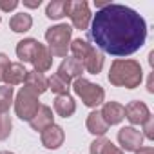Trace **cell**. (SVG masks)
<instances>
[{
	"instance_id": "cell-1",
	"label": "cell",
	"mask_w": 154,
	"mask_h": 154,
	"mask_svg": "<svg viewBox=\"0 0 154 154\" xmlns=\"http://www.w3.org/2000/svg\"><path fill=\"white\" fill-rule=\"evenodd\" d=\"M89 38L96 44V49L107 54L129 56L143 47L147 40V22L138 11L123 4L109 2L93 17Z\"/></svg>"
},
{
	"instance_id": "cell-2",
	"label": "cell",
	"mask_w": 154,
	"mask_h": 154,
	"mask_svg": "<svg viewBox=\"0 0 154 154\" xmlns=\"http://www.w3.org/2000/svg\"><path fill=\"white\" fill-rule=\"evenodd\" d=\"M143 80V71L140 62L136 60H123L118 58L112 62L111 71H109V82L116 87H125V89H134L141 84Z\"/></svg>"
},
{
	"instance_id": "cell-3",
	"label": "cell",
	"mask_w": 154,
	"mask_h": 154,
	"mask_svg": "<svg viewBox=\"0 0 154 154\" xmlns=\"http://www.w3.org/2000/svg\"><path fill=\"white\" fill-rule=\"evenodd\" d=\"M71 35H72V27L67 24H58L45 31V40L49 44L47 49L51 51L53 56H67L71 45Z\"/></svg>"
},
{
	"instance_id": "cell-4",
	"label": "cell",
	"mask_w": 154,
	"mask_h": 154,
	"mask_svg": "<svg viewBox=\"0 0 154 154\" xmlns=\"http://www.w3.org/2000/svg\"><path fill=\"white\" fill-rule=\"evenodd\" d=\"M72 89L76 93V96L82 98V102L87 105V107H98L103 103L105 100V91L102 85L98 84H93L89 82L87 78H76L74 84H72Z\"/></svg>"
},
{
	"instance_id": "cell-5",
	"label": "cell",
	"mask_w": 154,
	"mask_h": 154,
	"mask_svg": "<svg viewBox=\"0 0 154 154\" xmlns=\"http://www.w3.org/2000/svg\"><path fill=\"white\" fill-rule=\"evenodd\" d=\"M38 109H40L38 96H36L35 93H31L29 89L22 87V89L18 91L17 98H15V112H17V116H18L20 120L29 122V120L36 114Z\"/></svg>"
},
{
	"instance_id": "cell-6",
	"label": "cell",
	"mask_w": 154,
	"mask_h": 154,
	"mask_svg": "<svg viewBox=\"0 0 154 154\" xmlns=\"http://www.w3.org/2000/svg\"><path fill=\"white\" fill-rule=\"evenodd\" d=\"M91 11H89V4L85 0H78V2H71V9H69V18L72 22V26L76 29H87L89 22H91Z\"/></svg>"
},
{
	"instance_id": "cell-7",
	"label": "cell",
	"mask_w": 154,
	"mask_h": 154,
	"mask_svg": "<svg viewBox=\"0 0 154 154\" xmlns=\"http://www.w3.org/2000/svg\"><path fill=\"white\" fill-rule=\"evenodd\" d=\"M118 141L127 152H136L143 143V134L134 127H122L118 131Z\"/></svg>"
},
{
	"instance_id": "cell-8",
	"label": "cell",
	"mask_w": 154,
	"mask_h": 154,
	"mask_svg": "<svg viewBox=\"0 0 154 154\" xmlns=\"http://www.w3.org/2000/svg\"><path fill=\"white\" fill-rule=\"evenodd\" d=\"M84 71H85V69H84L82 62H78L76 58H65V60H63V62L60 63V67H58L56 74L60 76V78H62L63 82L71 84V80L82 78Z\"/></svg>"
},
{
	"instance_id": "cell-9",
	"label": "cell",
	"mask_w": 154,
	"mask_h": 154,
	"mask_svg": "<svg viewBox=\"0 0 154 154\" xmlns=\"http://www.w3.org/2000/svg\"><path fill=\"white\" fill-rule=\"evenodd\" d=\"M149 116H150L149 107H147L143 102H140V100H134V102H131V103L125 107V118H127L132 125H143Z\"/></svg>"
},
{
	"instance_id": "cell-10",
	"label": "cell",
	"mask_w": 154,
	"mask_h": 154,
	"mask_svg": "<svg viewBox=\"0 0 154 154\" xmlns=\"http://www.w3.org/2000/svg\"><path fill=\"white\" fill-rule=\"evenodd\" d=\"M40 140H42V145L45 149H58L65 140V132H63V129L60 125L53 123V125H49L47 129L42 131Z\"/></svg>"
},
{
	"instance_id": "cell-11",
	"label": "cell",
	"mask_w": 154,
	"mask_h": 154,
	"mask_svg": "<svg viewBox=\"0 0 154 154\" xmlns=\"http://www.w3.org/2000/svg\"><path fill=\"white\" fill-rule=\"evenodd\" d=\"M100 114L107 125H118L125 118V107L118 102H107L103 105V109L100 111Z\"/></svg>"
},
{
	"instance_id": "cell-12",
	"label": "cell",
	"mask_w": 154,
	"mask_h": 154,
	"mask_svg": "<svg viewBox=\"0 0 154 154\" xmlns=\"http://www.w3.org/2000/svg\"><path fill=\"white\" fill-rule=\"evenodd\" d=\"M31 63L35 65V71H36V72H42V74L51 69V65H53V54H51V51L47 49V45L38 44V49H36V53H35Z\"/></svg>"
},
{
	"instance_id": "cell-13",
	"label": "cell",
	"mask_w": 154,
	"mask_h": 154,
	"mask_svg": "<svg viewBox=\"0 0 154 154\" xmlns=\"http://www.w3.org/2000/svg\"><path fill=\"white\" fill-rule=\"evenodd\" d=\"M82 65H84V69H85L87 72L98 74V72L103 69V53L91 45V49L87 51L85 58L82 60Z\"/></svg>"
},
{
	"instance_id": "cell-14",
	"label": "cell",
	"mask_w": 154,
	"mask_h": 154,
	"mask_svg": "<svg viewBox=\"0 0 154 154\" xmlns=\"http://www.w3.org/2000/svg\"><path fill=\"white\" fill-rule=\"evenodd\" d=\"M54 123V116H53V111H51V107H47V105H40V109L36 111V114L29 120V125L35 129V131H44V129H47L49 125H53Z\"/></svg>"
},
{
	"instance_id": "cell-15",
	"label": "cell",
	"mask_w": 154,
	"mask_h": 154,
	"mask_svg": "<svg viewBox=\"0 0 154 154\" xmlns=\"http://www.w3.org/2000/svg\"><path fill=\"white\" fill-rule=\"evenodd\" d=\"M24 84H26V89H29L36 96H40L47 91V78L42 72H36V71H27Z\"/></svg>"
},
{
	"instance_id": "cell-16",
	"label": "cell",
	"mask_w": 154,
	"mask_h": 154,
	"mask_svg": "<svg viewBox=\"0 0 154 154\" xmlns=\"http://www.w3.org/2000/svg\"><path fill=\"white\" fill-rule=\"evenodd\" d=\"M26 74H27V69L24 67V63H20V62L9 63V67L4 72V80L2 82H6L9 87H13V85H18V84H22L26 80Z\"/></svg>"
},
{
	"instance_id": "cell-17",
	"label": "cell",
	"mask_w": 154,
	"mask_h": 154,
	"mask_svg": "<svg viewBox=\"0 0 154 154\" xmlns=\"http://www.w3.org/2000/svg\"><path fill=\"white\" fill-rule=\"evenodd\" d=\"M38 40H35V38H24V40H20L18 44H17V56L20 58V63L24 62H31L33 60V56H35V53H36V49H38Z\"/></svg>"
},
{
	"instance_id": "cell-18",
	"label": "cell",
	"mask_w": 154,
	"mask_h": 154,
	"mask_svg": "<svg viewBox=\"0 0 154 154\" xmlns=\"http://www.w3.org/2000/svg\"><path fill=\"white\" fill-rule=\"evenodd\" d=\"M71 9V0H53L45 8V17L51 20H60L69 15Z\"/></svg>"
},
{
	"instance_id": "cell-19",
	"label": "cell",
	"mask_w": 154,
	"mask_h": 154,
	"mask_svg": "<svg viewBox=\"0 0 154 154\" xmlns=\"http://www.w3.org/2000/svg\"><path fill=\"white\" fill-rule=\"evenodd\" d=\"M54 112L62 118H69L76 112V102L69 94H60L54 98Z\"/></svg>"
},
{
	"instance_id": "cell-20",
	"label": "cell",
	"mask_w": 154,
	"mask_h": 154,
	"mask_svg": "<svg viewBox=\"0 0 154 154\" xmlns=\"http://www.w3.org/2000/svg\"><path fill=\"white\" fill-rule=\"evenodd\" d=\"M85 125H87V131L91 132V134H94V136H103L105 132H107V129H109V125L105 123V120L102 118V114H100V111H93L89 116H87V122H85Z\"/></svg>"
},
{
	"instance_id": "cell-21",
	"label": "cell",
	"mask_w": 154,
	"mask_h": 154,
	"mask_svg": "<svg viewBox=\"0 0 154 154\" xmlns=\"http://www.w3.org/2000/svg\"><path fill=\"white\" fill-rule=\"evenodd\" d=\"M31 26H33V18H31V15H27V13H17V15H13L11 20H9V27H11L15 33H26V31L31 29Z\"/></svg>"
},
{
	"instance_id": "cell-22",
	"label": "cell",
	"mask_w": 154,
	"mask_h": 154,
	"mask_svg": "<svg viewBox=\"0 0 154 154\" xmlns=\"http://www.w3.org/2000/svg\"><path fill=\"white\" fill-rule=\"evenodd\" d=\"M89 49H91V44L85 42V40H82V38L72 40L71 45H69V51L72 53V58H76L78 62H82V60L85 58V54H87Z\"/></svg>"
},
{
	"instance_id": "cell-23",
	"label": "cell",
	"mask_w": 154,
	"mask_h": 154,
	"mask_svg": "<svg viewBox=\"0 0 154 154\" xmlns=\"http://www.w3.org/2000/svg\"><path fill=\"white\" fill-rule=\"evenodd\" d=\"M47 89H51V91L56 93L58 96H60V94H69V84L63 82L58 74H53L51 78L47 80Z\"/></svg>"
},
{
	"instance_id": "cell-24",
	"label": "cell",
	"mask_w": 154,
	"mask_h": 154,
	"mask_svg": "<svg viewBox=\"0 0 154 154\" xmlns=\"http://www.w3.org/2000/svg\"><path fill=\"white\" fill-rule=\"evenodd\" d=\"M13 103V87L2 85L0 87V114H6Z\"/></svg>"
},
{
	"instance_id": "cell-25",
	"label": "cell",
	"mask_w": 154,
	"mask_h": 154,
	"mask_svg": "<svg viewBox=\"0 0 154 154\" xmlns=\"http://www.w3.org/2000/svg\"><path fill=\"white\" fill-rule=\"evenodd\" d=\"M11 127H13V122H11V116L6 112V114H0V141H4L9 138L11 134Z\"/></svg>"
},
{
	"instance_id": "cell-26",
	"label": "cell",
	"mask_w": 154,
	"mask_h": 154,
	"mask_svg": "<svg viewBox=\"0 0 154 154\" xmlns=\"http://www.w3.org/2000/svg\"><path fill=\"white\" fill-rule=\"evenodd\" d=\"M100 154H123V150H120V149L111 141V140H107V141L103 143V147H102Z\"/></svg>"
},
{
	"instance_id": "cell-27",
	"label": "cell",
	"mask_w": 154,
	"mask_h": 154,
	"mask_svg": "<svg viewBox=\"0 0 154 154\" xmlns=\"http://www.w3.org/2000/svg\"><path fill=\"white\" fill-rule=\"evenodd\" d=\"M143 131H145V136L149 140H154V118L152 116H149L147 122L143 123Z\"/></svg>"
},
{
	"instance_id": "cell-28",
	"label": "cell",
	"mask_w": 154,
	"mask_h": 154,
	"mask_svg": "<svg viewBox=\"0 0 154 154\" xmlns=\"http://www.w3.org/2000/svg\"><path fill=\"white\" fill-rule=\"evenodd\" d=\"M9 58L4 54V53H0V82H2L4 80V72H6V69L9 67Z\"/></svg>"
},
{
	"instance_id": "cell-29",
	"label": "cell",
	"mask_w": 154,
	"mask_h": 154,
	"mask_svg": "<svg viewBox=\"0 0 154 154\" xmlns=\"http://www.w3.org/2000/svg\"><path fill=\"white\" fill-rule=\"evenodd\" d=\"M18 8V2L17 0H0V9L2 11H13V9H17Z\"/></svg>"
},
{
	"instance_id": "cell-30",
	"label": "cell",
	"mask_w": 154,
	"mask_h": 154,
	"mask_svg": "<svg viewBox=\"0 0 154 154\" xmlns=\"http://www.w3.org/2000/svg\"><path fill=\"white\" fill-rule=\"evenodd\" d=\"M40 4H42V0H36V2H29V0H24V6H26V8H31V9L40 8Z\"/></svg>"
},
{
	"instance_id": "cell-31",
	"label": "cell",
	"mask_w": 154,
	"mask_h": 154,
	"mask_svg": "<svg viewBox=\"0 0 154 154\" xmlns=\"http://www.w3.org/2000/svg\"><path fill=\"white\" fill-rule=\"evenodd\" d=\"M136 154H154V149L152 147H140L136 150Z\"/></svg>"
},
{
	"instance_id": "cell-32",
	"label": "cell",
	"mask_w": 154,
	"mask_h": 154,
	"mask_svg": "<svg viewBox=\"0 0 154 154\" xmlns=\"http://www.w3.org/2000/svg\"><path fill=\"white\" fill-rule=\"evenodd\" d=\"M152 78H154V74L149 76V82H147V91L149 93H154V87H152Z\"/></svg>"
},
{
	"instance_id": "cell-33",
	"label": "cell",
	"mask_w": 154,
	"mask_h": 154,
	"mask_svg": "<svg viewBox=\"0 0 154 154\" xmlns=\"http://www.w3.org/2000/svg\"><path fill=\"white\" fill-rule=\"evenodd\" d=\"M0 154H13V152H9V150H2Z\"/></svg>"
}]
</instances>
